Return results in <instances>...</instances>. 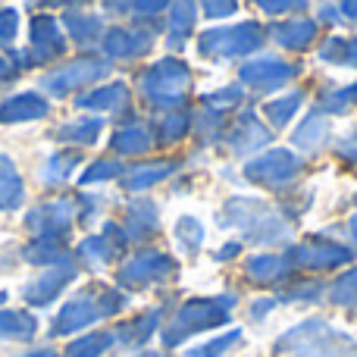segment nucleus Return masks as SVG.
<instances>
[{"label":"nucleus","mask_w":357,"mask_h":357,"mask_svg":"<svg viewBox=\"0 0 357 357\" xmlns=\"http://www.w3.org/2000/svg\"><path fill=\"white\" fill-rule=\"evenodd\" d=\"M241 245H245V241H238V238L226 241V245H222V248H220V251H216V254H213V260H216V264H226V260L238 257V254H241Z\"/></svg>","instance_id":"nucleus-54"},{"label":"nucleus","mask_w":357,"mask_h":357,"mask_svg":"<svg viewBox=\"0 0 357 357\" xmlns=\"http://www.w3.org/2000/svg\"><path fill=\"white\" fill-rule=\"evenodd\" d=\"M16 69H13V63H10V56L3 54V50H0V85H10L13 79H16Z\"/></svg>","instance_id":"nucleus-56"},{"label":"nucleus","mask_w":357,"mask_h":357,"mask_svg":"<svg viewBox=\"0 0 357 357\" xmlns=\"http://www.w3.org/2000/svg\"><path fill=\"white\" fill-rule=\"evenodd\" d=\"M197 3H169V13H167V47L169 50H182L185 41L191 38L195 31V22H197Z\"/></svg>","instance_id":"nucleus-33"},{"label":"nucleus","mask_w":357,"mask_h":357,"mask_svg":"<svg viewBox=\"0 0 357 357\" xmlns=\"http://www.w3.org/2000/svg\"><path fill=\"white\" fill-rule=\"evenodd\" d=\"M351 107H354L351 88H329V91L317 94V110H320L323 116H345Z\"/></svg>","instance_id":"nucleus-46"},{"label":"nucleus","mask_w":357,"mask_h":357,"mask_svg":"<svg viewBox=\"0 0 357 357\" xmlns=\"http://www.w3.org/2000/svg\"><path fill=\"white\" fill-rule=\"evenodd\" d=\"M135 91L151 110L169 113L185 110L191 94V69L178 56H163V60L144 66L135 75Z\"/></svg>","instance_id":"nucleus-4"},{"label":"nucleus","mask_w":357,"mask_h":357,"mask_svg":"<svg viewBox=\"0 0 357 357\" xmlns=\"http://www.w3.org/2000/svg\"><path fill=\"white\" fill-rule=\"evenodd\" d=\"M241 342V329L235 326V329H229V333H222V335H213V339H207V342H201V345H195V348H188L185 351V357H222L229 351V348H235Z\"/></svg>","instance_id":"nucleus-45"},{"label":"nucleus","mask_w":357,"mask_h":357,"mask_svg":"<svg viewBox=\"0 0 357 357\" xmlns=\"http://www.w3.org/2000/svg\"><path fill=\"white\" fill-rule=\"evenodd\" d=\"M241 273L254 289H282L285 282L295 279V270L285 260V254H254L245 260Z\"/></svg>","instance_id":"nucleus-21"},{"label":"nucleus","mask_w":357,"mask_h":357,"mask_svg":"<svg viewBox=\"0 0 357 357\" xmlns=\"http://www.w3.org/2000/svg\"><path fill=\"white\" fill-rule=\"evenodd\" d=\"M298 75H301V63H289L273 54H260L238 66V82L245 88H251L254 94H260V98L285 88L291 79H298Z\"/></svg>","instance_id":"nucleus-13"},{"label":"nucleus","mask_w":357,"mask_h":357,"mask_svg":"<svg viewBox=\"0 0 357 357\" xmlns=\"http://www.w3.org/2000/svg\"><path fill=\"white\" fill-rule=\"evenodd\" d=\"M320 19L317 22H326V25H333V22H342V13H339V3H323L320 10Z\"/></svg>","instance_id":"nucleus-55"},{"label":"nucleus","mask_w":357,"mask_h":357,"mask_svg":"<svg viewBox=\"0 0 357 357\" xmlns=\"http://www.w3.org/2000/svg\"><path fill=\"white\" fill-rule=\"evenodd\" d=\"M345 229H348V238H351V245L357 248V213L348 216V226H345Z\"/></svg>","instance_id":"nucleus-60"},{"label":"nucleus","mask_w":357,"mask_h":357,"mask_svg":"<svg viewBox=\"0 0 357 357\" xmlns=\"http://www.w3.org/2000/svg\"><path fill=\"white\" fill-rule=\"evenodd\" d=\"M245 104V91L241 85H226V88H216V91L201 94V107H210L216 113H229V110H238Z\"/></svg>","instance_id":"nucleus-44"},{"label":"nucleus","mask_w":357,"mask_h":357,"mask_svg":"<svg viewBox=\"0 0 357 357\" xmlns=\"http://www.w3.org/2000/svg\"><path fill=\"white\" fill-rule=\"evenodd\" d=\"M323 291H326V285L320 279H291V282H285L279 289L276 301L279 304H307V301H320Z\"/></svg>","instance_id":"nucleus-39"},{"label":"nucleus","mask_w":357,"mask_h":357,"mask_svg":"<svg viewBox=\"0 0 357 357\" xmlns=\"http://www.w3.org/2000/svg\"><path fill=\"white\" fill-rule=\"evenodd\" d=\"M154 148V132H151V123H142V119H126V123H116L110 135V151L116 160H126V157H144Z\"/></svg>","instance_id":"nucleus-23"},{"label":"nucleus","mask_w":357,"mask_h":357,"mask_svg":"<svg viewBox=\"0 0 357 357\" xmlns=\"http://www.w3.org/2000/svg\"><path fill=\"white\" fill-rule=\"evenodd\" d=\"M345 66L357 69V35L348 38V50H345Z\"/></svg>","instance_id":"nucleus-59"},{"label":"nucleus","mask_w":357,"mask_h":357,"mask_svg":"<svg viewBox=\"0 0 357 357\" xmlns=\"http://www.w3.org/2000/svg\"><path fill=\"white\" fill-rule=\"evenodd\" d=\"M6 301H10V291H6V289H0V307H3Z\"/></svg>","instance_id":"nucleus-62"},{"label":"nucleus","mask_w":357,"mask_h":357,"mask_svg":"<svg viewBox=\"0 0 357 357\" xmlns=\"http://www.w3.org/2000/svg\"><path fill=\"white\" fill-rule=\"evenodd\" d=\"M204 238H207V229H204V222L197 216L185 213L176 220V241L185 251V257H197L204 248Z\"/></svg>","instance_id":"nucleus-38"},{"label":"nucleus","mask_w":357,"mask_h":357,"mask_svg":"<svg viewBox=\"0 0 357 357\" xmlns=\"http://www.w3.org/2000/svg\"><path fill=\"white\" fill-rule=\"evenodd\" d=\"M50 110H54V104H50L47 94H41L38 88L13 91L0 100V126L38 123V119H47Z\"/></svg>","instance_id":"nucleus-20"},{"label":"nucleus","mask_w":357,"mask_h":357,"mask_svg":"<svg viewBox=\"0 0 357 357\" xmlns=\"http://www.w3.org/2000/svg\"><path fill=\"white\" fill-rule=\"evenodd\" d=\"M222 142H226V148L232 151V154L245 157V154H254V151L266 148V144L273 142V129L264 126V119L254 110H241L238 116H235V123L226 129Z\"/></svg>","instance_id":"nucleus-17"},{"label":"nucleus","mask_w":357,"mask_h":357,"mask_svg":"<svg viewBox=\"0 0 357 357\" xmlns=\"http://www.w3.org/2000/svg\"><path fill=\"white\" fill-rule=\"evenodd\" d=\"M304 100H307V91H304V88H291V91H285L282 98L266 100L264 116L270 119L273 129H285V126L298 116V110L304 107Z\"/></svg>","instance_id":"nucleus-36"},{"label":"nucleus","mask_w":357,"mask_h":357,"mask_svg":"<svg viewBox=\"0 0 357 357\" xmlns=\"http://www.w3.org/2000/svg\"><path fill=\"white\" fill-rule=\"evenodd\" d=\"M157 35L148 29H138V25H110L100 38V56L107 63H135L154 50Z\"/></svg>","instance_id":"nucleus-14"},{"label":"nucleus","mask_w":357,"mask_h":357,"mask_svg":"<svg viewBox=\"0 0 357 357\" xmlns=\"http://www.w3.org/2000/svg\"><path fill=\"white\" fill-rule=\"evenodd\" d=\"M264 38H266V29L257 19H241V22H235V25L201 31V35H197V54L213 63L245 60L254 50H260Z\"/></svg>","instance_id":"nucleus-7"},{"label":"nucleus","mask_w":357,"mask_h":357,"mask_svg":"<svg viewBox=\"0 0 357 357\" xmlns=\"http://www.w3.org/2000/svg\"><path fill=\"white\" fill-rule=\"evenodd\" d=\"M195 129V113L191 110H169V113H157L151 119V132H154V144L160 148H173V144L185 142Z\"/></svg>","instance_id":"nucleus-29"},{"label":"nucleus","mask_w":357,"mask_h":357,"mask_svg":"<svg viewBox=\"0 0 357 357\" xmlns=\"http://www.w3.org/2000/svg\"><path fill=\"white\" fill-rule=\"evenodd\" d=\"M345 50H348V38L333 35V38H326V41H320L317 56H320V63H326V66H345Z\"/></svg>","instance_id":"nucleus-49"},{"label":"nucleus","mask_w":357,"mask_h":357,"mask_svg":"<svg viewBox=\"0 0 357 357\" xmlns=\"http://www.w3.org/2000/svg\"><path fill=\"white\" fill-rule=\"evenodd\" d=\"M38 329H41V320L35 317V310L0 307V345H29L35 342Z\"/></svg>","instance_id":"nucleus-26"},{"label":"nucleus","mask_w":357,"mask_h":357,"mask_svg":"<svg viewBox=\"0 0 357 357\" xmlns=\"http://www.w3.org/2000/svg\"><path fill=\"white\" fill-rule=\"evenodd\" d=\"M273 307H279L276 295H266V298H257V301L251 304V310H248V314H251L254 323H260V320H266V314H270Z\"/></svg>","instance_id":"nucleus-53"},{"label":"nucleus","mask_w":357,"mask_h":357,"mask_svg":"<svg viewBox=\"0 0 357 357\" xmlns=\"http://www.w3.org/2000/svg\"><path fill=\"white\" fill-rule=\"evenodd\" d=\"M73 257H75V264L82 266V270H91V273H100V270H107V266H113L123 254L116 251V248L110 245V241L104 238V235H85V238L75 245V251H73Z\"/></svg>","instance_id":"nucleus-30"},{"label":"nucleus","mask_w":357,"mask_h":357,"mask_svg":"<svg viewBox=\"0 0 357 357\" xmlns=\"http://www.w3.org/2000/svg\"><path fill=\"white\" fill-rule=\"evenodd\" d=\"M126 173V163L116 157H98L91 160L79 176V185H104V182H119Z\"/></svg>","instance_id":"nucleus-41"},{"label":"nucleus","mask_w":357,"mask_h":357,"mask_svg":"<svg viewBox=\"0 0 357 357\" xmlns=\"http://www.w3.org/2000/svg\"><path fill=\"white\" fill-rule=\"evenodd\" d=\"M100 207H104V195L79 191V195H75V222H79V226H91L100 216Z\"/></svg>","instance_id":"nucleus-48"},{"label":"nucleus","mask_w":357,"mask_h":357,"mask_svg":"<svg viewBox=\"0 0 357 357\" xmlns=\"http://www.w3.org/2000/svg\"><path fill=\"white\" fill-rule=\"evenodd\" d=\"M266 35L273 38V44L282 50H291V54H304L310 50V44L320 35V22L310 16H289V19H276L270 25Z\"/></svg>","instance_id":"nucleus-22"},{"label":"nucleus","mask_w":357,"mask_h":357,"mask_svg":"<svg viewBox=\"0 0 357 357\" xmlns=\"http://www.w3.org/2000/svg\"><path fill=\"white\" fill-rule=\"evenodd\" d=\"M351 100L357 104V85H351Z\"/></svg>","instance_id":"nucleus-63"},{"label":"nucleus","mask_w":357,"mask_h":357,"mask_svg":"<svg viewBox=\"0 0 357 357\" xmlns=\"http://www.w3.org/2000/svg\"><path fill=\"white\" fill-rule=\"evenodd\" d=\"M229 129V119L226 113H216L210 110V107H204L201 113H195V138L201 144H213V142H222V135H226Z\"/></svg>","instance_id":"nucleus-40"},{"label":"nucleus","mask_w":357,"mask_h":357,"mask_svg":"<svg viewBox=\"0 0 357 357\" xmlns=\"http://www.w3.org/2000/svg\"><path fill=\"white\" fill-rule=\"evenodd\" d=\"M241 173H245V178L251 185H257V188H266V191L282 195L285 188H291V185L301 178L304 160L289 148H266L264 154L251 157Z\"/></svg>","instance_id":"nucleus-9"},{"label":"nucleus","mask_w":357,"mask_h":357,"mask_svg":"<svg viewBox=\"0 0 357 357\" xmlns=\"http://www.w3.org/2000/svg\"><path fill=\"white\" fill-rule=\"evenodd\" d=\"M104 126H107V119L91 116V113H79V116H69V119H63V123L56 126L54 142H60L63 148H73V151L91 148V144L100 142Z\"/></svg>","instance_id":"nucleus-25"},{"label":"nucleus","mask_w":357,"mask_h":357,"mask_svg":"<svg viewBox=\"0 0 357 357\" xmlns=\"http://www.w3.org/2000/svg\"><path fill=\"white\" fill-rule=\"evenodd\" d=\"M25 204V178L16 160L0 151V213H19Z\"/></svg>","instance_id":"nucleus-31"},{"label":"nucleus","mask_w":357,"mask_h":357,"mask_svg":"<svg viewBox=\"0 0 357 357\" xmlns=\"http://www.w3.org/2000/svg\"><path fill=\"white\" fill-rule=\"evenodd\" d=\"M266 204L260 201V197H248V195H235L229 197L226 204H222V210L216 213V222H220L222 229H241L245 232L248 226H254V222L260 220V216L266 213Z\"/></svg>","instance_id":"nucleus-28"},{"label":"nucleus","mask_w":357,"mask_h":357,"mask_svg":"<svg viewBox=\"0 0 357 357\" xmlns=\"http://www.w3.org/2000/svg\"><path fill=\"white\" fill-rule=\"evenodd\" d=\"M60 25H63L66 41L73 44V47H79L82 54H98L100 38H104V31H107L104 16L85 13L82 3H66L60 13Z\"/></svg>","instance_id":"nucleus-16"},{"label":"nucleus","mask_w":357,"mask_h":357,"mask_svg":"<svg viewBox=\"0 0 357 357\" xmlns=\"http://www.w3.org/2000/svg\"><path fill=\"white\" fill-rule=\"evenodd\" d=\"M119 226H123L126 238H129V245H148L151 238H157V232H160V207H157L151 197H132L129 204H126L123 210V220H119Z\"/></svg>","instance_id":"nucleus-19"},{"label":"nucleus","mask_w":357,"mask_h":357,"mask_svg":"<svg viewBox=\"0 0 357 357\" xmlns=\"http://www.w3.org/2000/svg\"><path fill=\"white\" fill-rule=\"evenodd\" d=\"M16 357H60V351L50 345H35V348H25V351L16 354Z\"/></svg>","instance_id":"nucleus-57"},{"label":"nucleus","mask_w":357,"mask_h":357,"mask_svg":"<svg viewBox=\"0 0 357 357\" xmlns=\"http://www.w3.org/2000/svg\"><path fill=\"white\" fill-rule=\"evenodd\" d=\"M167 13H169V3H129L132 25L148 29V31H154V35L167 25Z\"/></svg>","instance_id":"nucleus-43"},{"label":"nucleus","mask_w":357,"mask_h":357,"mask_svg":"<svg viewBox=\"0 0 357 357\" xmlns=\"http://www.w3.org/2000/svg\"><path fill=\"white\" fill-rule=\"evenodd\" d=\"M276 357H357V339L335 329L323 317H307L285 329L273 345Z\"/></svg>","instance_id":"nucleus-3"},{"label":"nucleus","mask_w":357,"mask_h":357,"mask_svg":"<svg viewBox=\"0 0 357 357\" xmlns=\"http://www.w3.org/2000/svg\"><path fill=\"white\" fill-rule=\"evenodd\" d=\"M329 132H333V126H329V116H323V113L314 107V110H310L307 116L298 123V129L291 132V144H295L298 151L320 154V151L329 144Z\"/></svg>","instance_id":"nucleus-32"},{"label":"nucleus","mask_w":357,"mask_h":357,"mask_svg":"<svg viewBox=\"0 0 357 357\" xmlns=\"http://www.w3.org/2000/svg\"><path fill=\"white\" fill-rule=\"evenodd\" d=\"M110 348H116L113 329H94V333H82L63 348L60 357H104Z\"/></svg>","instance_id":"nucleus-37"},{"label":"nucleus","mask_w":357,"mask_h":357,"mask_svg":"<svg viewBox=\"0 0 357 357\" xmlns=\"http://www.w3.org/2000/svg\"><path fill=\"white\" fill-rule=\"evenodd\" d=\"M100 235H104L107 241H110L113 248H116L119 254H126V248H129V238H126V232H123V226H119L116 220H107L104 226H100Z\"/></svg>","instance_id":"nucleus-51"},{"label":"nucleus","mask_w":357,"mask_h":357,"mask_svg":"<svg viewBox=\"0 0 357 357\" xmlns=\"http://www.w3.org/2000/svg\"><path fill=\"white\" fill-rule=\"evenodd\" d=\"M66 50L69 41L60 25V16L41 10L35 16H29V44L6 50V56H10L16 73H29V69H41V66L50 69L56 60L66 56Z\"/></svg>","instance_id":"nucleus-5"},{"label":"nucleus","mask_w":357,"mask_h":357,"mask_svg":"<svg viewBox=\"0 0 357 357\" xmlns=\"http://www.w3.org/2000/svg\"><path fill=\"white\" fill-rule=\"evenodd\" d=\"M66 254H73V248L63 245V241H47V238H29L22 248H19V260L29 266H38V270L63 260Z\"/></svg>","instance_id":"nucleus-35"},{"label":"nucleus","mask_w":357,"mask_h":357,"mask_svg":"<svg viewBox=\"0 0 357 357\" xmlns=\"http://www.w3.org/2000/svg\"><path fill=\"white\" fill-rule=\"evenodd\" d=\"M329 301H333L335 307L357 314V264L351 266V270H345V273L335 276V282L329 285Z\"/></svg>","instance_id":"nucleus-42"},{"label":"nucleus","mask_w":357,"mask_h":357,"mask_svg":"<svg viewBox=\"0 0 357 357\" xmlns=\"http://www.w3.org/2000/svg\"><path fill=\"white\" fill-rule=\"evenodd\" d=\"M241 235H245V241H251V245H282L291 235V222L285 220V216L266 210V213L260 216L254 226H248Z\"/></svg>","instance_id":"nucleus-34"},{"label":"nucleus","mask_w":357,"mask_h":357,"mask_svg":"<svg viewBox=\"0 0 357 357\" xmlns=\"http://www.w3.org/2000/svg\"><path fill=\"white\" fill-rule=\"evenodd\" d=\"M178 167H182L178 160H142V163H132V167H126L119 185H123V191H129L132 197H142L144 191H151L154 185H160V182H167L169 176H176Z\"/></svg>","instance_id":"nucleus-24"},{"label":"nucleus","mask_w":357,"mask_h":357,"mask_svg":"<svg viewBox=\"0 0 357 357\" xmlns=\"http://www.w3.org/2000/svg\"><path fill=\"white\" fill-rule=\"evenodd\" d=\"M178 276V260L173 254H167L163 248L144 245L135 254L123 260L116 266V285L119 291H148L160 289V285L173 282Z\"/></svg>","instance_id":"nucleus-8"},{"label":"nucleus","mask_w":357,"mask_h":357,"mask_svg":"<svg viewBox=\"0 0 357 357\" xmlns=\"http://www.w3.org/2000/svg\"><path fill=\"white\" fill-rule=\"evenodd\" d=\"M19 29H22V13L16 6H0V50H13L19 41Z\"/></svg>","instance_id":"nucleus-47"},{"label":"nucleus","mask_w":357,"mask_h":357,"mask_svg":"<svg viewBox=\"0 0 357 357\" xmlns=\"http://www.w3.org/2000/svg\"><path fill=\"white\" fill-rule=\"evenodd\" d=\"M285 260L291 264L295 273H329L348 266L354 260V248L342 245L335 238H323V235H307L304 241L285 248Z\"/></svg>","instance_id":"nucleus-11"},{"label":"nucleus","mask_w":357,"mask_h":357,"mask_svg":"<svg viewBox=\"0 0 357 357\" xmlns=\"http://www.w3.org/2000/svg\"><path fill=\"white\" fill-rule=\"evenodd\" d=\"M197 10L204 13V19H229V16H238V3L232 0H213V3H201Z\"/></svg>","instance_id":"nucleus-50"},{"label":"nucleus","mask_w":357,"mask_h":357,"mask_svg":"<svg viewBox=\"0 0 357 357\" xmlns=\"http://www.w3.org/2000/svg\"><path fill=\"white\" fill-rule=\"evenodd\" d=\"M82 167V151H73V148H56L54 154H47L38 167V182L44 188H60L66 185L69 178L75 176V169Z\"/></svg>","instance_id":"nucleus-27"},{"label":"nucleus","mask_w":357,"mask_h":357,"mask_svg":"<svg viewBox=\"0 0 357 357\" xmlns=\"http://www.w3.org/2000/svg\"><path fill=\"white\" fill-rule=\"evenodd\" d=\"M339 13H342V22H354L357 25V3H354V0L339 3Z\"/></svg>","instance_id":"nucleus-58"},{"label":"nucleus","mask_w":357,"mask_h":357,"mask_svg":"<svg viewBox=\"0 0 357 357\" xmlns=\"http://www.w3.org/2000/svg\"><path fill=\"white\" fill-rule=\"evenodd\" d=\"M307 3H276V0H260V13L266 16H282V13H304Z\"/></svg>","instance_id":"nucleus-52"},{"label":"nucleus","mask_w":357,"mask_h":357,"mask_svg":"<svg viewBox=\"0 0 357 357\" xmlns=\"http://www.w3.org/2000/svg\"><path fill=\"white\" fill-rule=\"evenodd\" d=\"M167 307L169 304H160V307L142 310L138 317H129V320L116 323V326H113V339H116V345L129 348V351H144V345H148V342L163 329Z\"/></svg>","instance_id":"nucleus-18"},{"label":"nucleus","mask_w":357,"mask_h":357,"mask_svg":"<svg viewBox=\"0 0 357 357\" xmlns=\"http://www.w3.org/2000/svg\"><path fill=\"white\" fill-rule=\"evenodd\" d=\"M113 73V63H107L100 54H79L73 60H63L56 66L44 69L41 82H38V91H47L50 98H79V94L91 91L94 85L107 79Z\"/></svg>","instance_id":"nucleus-6"},{"label":"nucleus","mask_w":357,"mask_h":357,"mask_svg":"<svg viewBox=\"0 0 357 357\" xmlns=\"http://www.w3.org/2000/svg\"><path fill=\"white\" fill-rule=\"evenodd\" d=\"M129 307V295L119 289L100 282H88L50 317L47 335L50 339H75V335L88 333L91 326H98L100 320H110L119 317Z\"/></svg>","instance_id":"nucleus-1"},{"label":"nucleus","mask_w":357,"mask_h":357,"mask_svg":"<svg viewBox=\"0 0 357 357\" xmlns=\"http://www.w3.org/2000/svg\"><path fill=\"white\" fill-rule=\"evenodd\" d=\"M354 204H357V195H354Z\"/></svg>","instance_id":"nucleus-64"},{"label":"nucleus","mask_w":357,"mask_h":357,"mask_svg":"<svg viewBox=\"0 0 357 357\" xmlns=\"http://www.w3.org/2000/svg\"><path fill=\"white\" fill-rule=\"evenodd\" d=\"M132 357H169L167 351H151V348H144V351H135Z\"/></svg>","instance_id":"nucleus-61"},{"label":"nucleus","mask_w":357,"mask_h":357,"mask_svg":"<svg viewBox=\"0 0 357 357\" xmlns=\"http://www.w3.org/2000/svg\"><path fill=\"white\" fill-rule=\"evenodd\" d=\"M79 270H82V266L75 264V257H73V254H66L63 260H56V264L38 270L35 276L22 285V301L29 304V310L54 307V304L63 298V291H66L69 285L79 279Z\"/></svg>","instance_id":"nucleus-12"},{"label":"nucleus","mask_w":357,"mask_h":357,"mask_svg":"<svg viewBox=\"0 0 357 357\" xmlns=\"http://www.w3.org/2000/svg\"><path fill=\"white\" fill-rule=\"evenodd\" d=\"M235 307H238V291H222V295L213 298H188V301H182L167 317V323L160 329L163 348L169 351V348L185 345L191 335L226 326Z\"/></svg>","instance_id":"nucleus-2"},{"label":"nucleus","mask_w":357,"mask_h":357,"mask_svg":"<svg viewBox=\"0 0 357 357\" xmlns=\"http://www.w3.org/2000/svg\"><path fill=\"white\" fill-rule=\"evenodd\" d=\"M75 107L91 116H113L116 123H126V119H135V110H132V88L126 82H100L91 91L79 94L75 98Z\"/></svg>","instance_id":"nucleus-15"},{"label":"nucleus","mask_w":357,"mask_h":357,"mask_svg":"<svg viewBox=\"0 0 357 357\" xmlns=\"http://www.w3.org/2000/svg\"><path fill=\"white\" fill-rule=\"evenodd\" d=\"M22 226L31 238H47V241H63L69 245V235L79 226L75 222V195H54L44 197L41 204L22 216Z\"/></svg>","instance_id":"nucleus-10"}]
</instances>
